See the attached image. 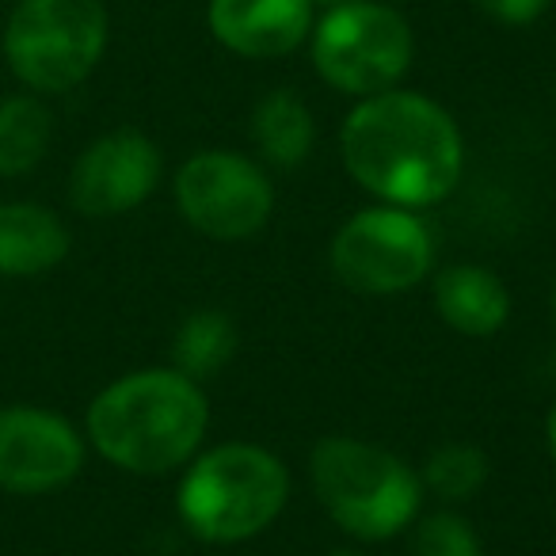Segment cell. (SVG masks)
<instances>
[{"instance_id": "cell-1", "label": "cell", "mask_w": 556, "mask_h": 556, "mask_svg": "<svg viewBox=\"0 0 556 556\" xmlns=\"http://www.w3.org/2000/svg\"><path fill=\"white\" fill-rule=\"evenodd\" d=\"M348 176L389 206L424 210L457 187L465 141L446 108L419 92L389 88L366 96L340 130Z\"/></svg>"}, {"instance_id": "cell-2", "label": "cell", "mask_w": 556, "mask_h": 556, "mask_svg": "<svg viewBox=\"0 0 556 556\" xmlns=\"http://www.w3.org/2000/svg\"><path fill=\"white\" fill-rule=\"evenodd\" d=\"M210 404L179 370H138L111 381L88 408V439L111 465L161 477L199 454Z\"/></svg>"}, {"instance_id": "cell-3", "label": "cell", "mask_w": 556, "mask_h": 556, "mask_svg": "<svg viewBox=\"0 0 556 556\" xmlns=\"http://www.w3.org/2000/svg\"><path fill=\"white\" fill-rule=\"evenodd\" d=\"M290 500V477L270 450L225 442L191 457L179 484V518L214 545H237L263 533Z\"/></svg>"}, {"instance_id": "cell-4", "label": "cell", "mask_w": 556, "mask_h": 556, "mask_svg": "<svg viewBox=\"0 0 556 556\" xmlns=\"http://www.w3.org/2000/svg\"><path fill=\"white\" fill-rule=\"evenodd\" d=\"M317 500L358 541H389L419 515L424 480L389 450L332 434L309 457Z\"/></svg>"}, {"instance_id": "cell-5", "label": "cell", "mask_w": 556, "mask_h": 556, "mask_svg": "<svg viewBox=\"0 0 556 556\" xmlns=\"http://www.w3.org/2000/svg\"><path fill=\"white\" fill-rule=\"evenodd\" d=\"M103 0H20L4 24V62L20 85L62 96L85 85L108 50Z\"/></svg>"}, {"instance_id": "cell-6", "label": "cell", "mask_w": 556, "mask_h": 556, "mask_svg": "<svg viewBox=\"0 0 556 556\" xmlns=\"http://www.w3.org/2000/svg\"><path fill=\"white\" fill-rule=\"evenodd\" d=\"M313 70L325 85L343 96H378L401 85L412 70L416 39L408 20L389 4L355 0L343 9H328L313 24Z\"/></svg>"}, {"instance_id": "cell-7", "label": "cell", "mask_w": 556, "mask_h": 556, "mask_svg": "<svg viewBox=\"0 0 556 556\" xmlns=\"http://www.w3.org/2000/svg\"><path fill=\"white\" fill-rule=\"evenodd\" d=\"M328 263L332 275L355 294H404L431 275L434 237L416 210L381 202L340 225L328 248Z\"/></svg>"}, {"instance_id": "cell-8", "label": "cell", "mask_w": 556, "mask_h": 556, "mask_svg": "<svg viewBox=\"0 0 556 556\" xmlns=\"http://www.w3.org/2000/svg\"><path fill=\"white\" fill-rule=\"evenodd\" d=\"M176 206L202 237L244 240L267 225L275 210V187L267 172L248 156L206 149L176 172Z\"/></svg>"}, {"instance_id": "cell-9", "label": "cell", "mask_w": 556, "mask_h": 556, "mask_svg": "<svg viewBox=\"0 0 556 556\" xmlns=\"http://www.w3.org/2000/svg\"><path fill=\"white\" fill-rule=\"evenodd\" d=\"M85 465V439L54 412L12 404L0 408V488L47 495L65 488Z\"/></svg>"}, {"instance_id": "cell-10", "label": "cell", "mask_w": 556, "mask_h": 556, "mask_svg": "<svg viewBox=\"0 0 556 556\" xmlns=\"http://www.w3.org/2000/svg\"><path fill=\"white\" fill-rule=\"evenodd\" d=\"M161 184V149L138 130H111L80 153L70 176L73 206L88 217H115L141 206Z\"/></svg>"}, {"instance_id": "cell-11", "label": "cell", "mask_w": 556, "mask_h": 556, "mask_svg": "<svg viewBox=\"0 0 556 556\" xmlns=\"http://www.w3.org/2000/svg\"><path fill=\"white\" fill-rule=\"evenodd\" d=\"M313 0H210V35L240 58H282L313 35Z\"/></svg>"}, {"instance_id": "cell-12", "label": "cell", "mask_w": 556, "mask_h": 556, "mask_svg": "<svg viewBox=\"0 0 556 556\" xmlns=\"http://www.w3.org/2000/svg\"><path fill=\"white\" fill-rule=\"evenodd\" d=\"M434 309L454 332L495 336L510 317V298L500 275L472 263H457L434 278Z\"/></svg>"}, {"instance_id": "cell-13", "label": "cell", "mask_w": 556, "mask_h": 556, "mask_svg": "<svg viewBox=\"0 0 556 556\" xmlns=\"http://www.w3.org/2000/svg\"><path fill=\"white\" fill-rule=\"evenodd\" d=\"M70 255L62 217L35 202L0 206V275H42Z\"/></svg>"}, {"instance_id": "cell-14", "label": "cell", "mask_w": 556, "mask_h": 556, "mask_svg": "<svg viewBox=\"0 0 556 556\" xmlns=\"http://www.w3.org/2000/svg\"><path fill=\"white\" fill-rule=\"evenodd\" d=\"M252 141L260 156L275 168L290 172L309 161L313 141H317V123H313L309 103L298 92L275 88L252 111Z\"/></svg>"}, {"instance_id": "cell-15", "label": "cell", "mask_w": 556, "mask_h": 556, "mask_svg": "<svg viewBox=\"0 0 556 556\" xmlns=\"http://www.w3.org/2000/svg\"><path fill=\"white\" fill-rule=\"evenodd\" d=\"M54 138V115L39 96L0 100V176H27L39 168Z\"/></svg>"}, {"instance_id": "cell-16", "label": "cell", "mask_w": 556, "mask_h": 556, "mask_svg": "<svg viewBox=\"0 0 556 556\" xmlns=\"http://www.w3.org/2000/svg\"><path fill=\"white\" fill-rule=\"evenodd\" d=\"M237 355V328L222 309H199L179 325L172 343V370L191 381H210Z\"/></svg>"}, {"instance_id": "cell-17", "label": "cell", "mask_w": 556, "mask_h": 556, "mask_svg": "<svg viewBox=\"0 0 556 556\" xmlns=\"http://www.w3.org/2000/svg\"><path fill=\"white\" fill-rule=\"evenodd\" d=\"M419 480H424V492H434L446 503H462L484 488L488 457L469 442H446L427 457Z\"/></svg>"}, {"instance_id": "cell-18", "label": "cell", "mask_w": 556, "mask_h": 556, "mask_svg": "<svg viewBox=\"0 0 556 556\" xmlns=\"http://www.w3.org/2000/svg\"><path fill=\"white\" fill-rule=\"evenodd\" d=\"M412 556H484V548H480L477 530L462 515L439 510L419 522L412 538Z\"/></svg>"}, {"instance_id": "cell-19", "label": "cell", "mask_w": 556, "mask_h": 556, "mask_svg": "<svg viewBox=\"0 0 556 556\" xmlns=\"http://www.w3.org/2000/svg\"><path fill=\"white\" fill-rule=\"evenodd\" d=\"M488 20L495 24H507V27H526L533 20H541L548 12L553 0H472Z\"/></svg>"}, {"instance_id": "cell-20", "label": "cell", "mask_w": 556, "mask_h": 556, "mask_svg": "<svg viewBox=\"0 0 556 556\" xmlns=\"http://www.w3.org/2000/svg\"><path fill=\"white\" fill-rule=\"evenodd\" d=\"M545 434H548V454H553V462H556V404H553V412H548V427H545Z\"/></svg>"}, {"instance_id": "cell-21", "label": "cell", "mask_w": 556, "mask_h": 556, "mask_svg": "<svg viewBox=\"0 0 556 556\" xmlns=\"http://www.w3.org/2000/svg\"><path fill=\"white\" fill-rule=\"evenodd\" d=\"M343 4H355V0H313V9H343Z\"/></svg>"}, {"instance_id": "cell-22", "label": "cell", "mask_w": 556, "mask_h": 556, "mask_svg": "<svg viewBox=\"0 0 556 556\" xmlns=\"http://www.w3.org/2000/svg\"><path fill=\"white\" fill-rule=\"evenodd\" d=\"M553 320H556V287H553Z\"/></svg>"}, {"instance_id": "cell-23", "label": "cell", "mask_w": 556, "mask_h": 556, "mask_svg": "<svg viewBox=\"0 0 556 556\" xmlns=\"http://www.w3.org/2000/svg\"><path fill=\"white\" fill-rule=\"evenodd\" d=\"M328 556H358V553H328Z\"/></svg>"}]
</instances>
